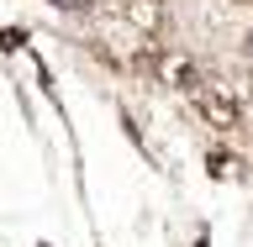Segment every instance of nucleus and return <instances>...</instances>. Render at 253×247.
<instances>
[{
  "label": "nucleus",
  "mask_w": 253,
  "mask_h": 247,
  "mask_svg": "<svg viewBox=\"0 0 253 247\" xmlns=\"http://www.w3.org/2000/svg\"><path fill=\"white\" fill-rule=\"evenodd\" d=\"M190 106L201 110L211 126H221V132L237 126V100H232L227 90H216V84H195V90H190Z\"/></svg>",
  "instance_id": "obj_1"
},
{
  "label": "nucleus",
  "mask_w": 253,
  "mask_h": 247,
  "mask_svg": "<svg viewBox=\"0 0 253 247\" xmlns=\"http://www.w3.org/2000/svg\"><path fill=\"white\" fill-rule=\"evenodd\" d=\"M132 21H137L142 32H153L158 27V5H153V0H132Z\"/></svg>",
  "instance_id": "obj_2"
},
{
  "label": "nucleus",
  "mask_w": 253,
  "mask_h": 247,
  "mask_svg": "<svg viewBox=\"0 0 253 247\" xmlns=\"http://www.w3.org/2000/svg\"><path fill=\"white\" fill-rule=\"evenodd\" d=\"M248 53H253V32H248Z\"/></svg>",
  "instance_id": "obj_3"
}]
</instances>
